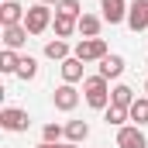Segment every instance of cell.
Returning a JSON list of instances; mask_svg holds the SVG:
<instances>
[{"instance_id": "1", "label": "cell", "mask_w": 148, "mask_h": 148, "mask_svg": "<svg viewBox=\"0 0 148 148\" xmlns=\"http://www.w3.org/2000/svg\"><path fill=\"white\" fill-rule=\"evenodd\" d=\"M110 79H103V76H86L83 79V97H86V103L93 107V110H107L110 107V86H107Z\"/></svg>"}, {"instance_id": "2", "label": "cell", "mask_w": 148, "mask_h": 148, "mask_svg": "<svg viewBox=\"0 0 148 148\" xmlns=\"http://www.w3.org/2000/svg\"><path fill=\"white\" fill-rule=\"evenodd\" d=\"M52 10H48V3H35V7H28V17H24V28H28V35H41V31H48L52 28Z\"/></svg>"}, {"instance_id": "3", "label": "cell", "mask_w": 148, "mask_h": 148, "mask_svg": "<svg viewBox=\"0 0 148 148\" xmlns=\"http://www.w3.org/2000/svg\"><path fill=\"white\" fill-rule=\"evenodd\" d=\"M73 55L83 59V62H100V59H107L110 52H107V41H103V38H83V41L76 45Z\"/></svg>"}, {"instance_id": "4", "label": "cell", "mask_w": 148, "mask_h": 148, "mask_svg": "<svg viewBox=\"0 0 148 148\" xmlns=\"http://www.w3.org/2000/svg\"><path fill=\"white\" fill-rule=\"evenodd\" d=\"M28 124H31V117L21 107H3L0 110V127L3 131H28Z\"/></svg>"}, {"instance_id": "5", "label": "cell", "mask_w": 148, "mask_h": 148, "mask_svg": "<svg viewBox=\"0 0 148 148\" xmlns=\"http://www.w3.org/2000/svg\"><path fill=\"white\" fill-rule=\"evenodd\" d=\"M52 100H55V110L69 114V110H76V103H79V90H76L73 83H62V86L52 93Z\"/></svg>"}, {"instance_id": "6", "label": "cell", "mask_w": 148, "mask_h": 148, "mask_svg": "<svg viewBox=\"0 0 148 148\" xmlns=\"http://www.w3.org/2000/svg\"><path fill=\"white\" fill-rule=\"evenodd\" d=\"M117 148H148L141 127H138V124H124V127L117 131Z\"/></svg>"}, {"instance_id": "7", "label": "cell", "mask_w": 148, "mask_h": 148, "mask_svg": "<svg viewBox=\"0 0 148 148\" xmlns=\"http://www.w3.org/2000/svg\"><path fill=\"white\" fill-rule=\"evenodd\" d=\"M24 17H28V10H24L17 0H3V7H0V28H10V24H24Z\"/></svg>"}, {"instance_id": "8", "label": "cell", "mask_w": 148, "mask_h": 148, "mask_svg": "<svg viewBox=\"0 0 148 148\" xmlns=\"http://www.w3.org/2000/svg\"><path fill=\"white\" fill-rule=\"evenodd\" d=\"M100 10H103V21L107 24H121V21H127V3L124 0H100Z\"/></svg>"}, {"instance_id": "9", "label": "cell", "mask_w": 148, "mask_h": 148, "mask_svg": "<svg viewBox=\"0 0 148 148\" xmlns=\"http://www.w3.org/2000/svg\"><path fill=\"white\" fill-rule=\"evenodd\" d=\"M127 28L131 31H148V0H134L127 10Z\"/></svg>"}, {"instance_id": "10", "label": "cell", "mask_w": 148, "mask_h": 148, "mask_svg": "<svg viewBox=\"0 0 148 148\" xmlns=\"http://www.w3.org/2000/svg\"><path fill=\"white\" fill-rule=\"evenodd\" d=\"M28 45V28L24 24H10V28H3V48H24Z\"/></svg>"}, {"instance_id": "11", "label": "cell", "mask_w": 148, "mask_h": 148, "mask_svg": "<svg viewBox=\"0 0 148 148\" xmlns=\"http://www.w3.org/2000/svg\"><path fill=\"white\" fill-rule=\"evenodd\" d=\"M62 79L66 83H83V59H76V55H69L66 62H62Z\"/></svg>"}, {"instance_id": "12", "label": "cell", "mask_w": 148, "mask_h": 148, "mask_svg": "<svg viewBox=\"0 0 148 148\" xmlns=\"http://www.w3.org/2000/svg\"><path fill=\"white\" fill-rule=\"evenodd\" d=\"M45 55H48L52 62H66V59H69V41H66V38L45 41Z\"/></svg>"}, {"instance_id": "13", "label": "cell", "mask_w": 148, "mask_h": 148, "mask_svg": "<svg viewBox=\"0 0 148 148\" xmlns=\"http://www.w3.org/2000/svg\"><path fill=\"white\" fill-rule=\"evenodd\" d=\"M121 73H124V59H121V55H107V59H100V76H103V79H117Z\"/></svg>"}, {"instance_id": "14", "label": "cell", "mask_w": 148, "mask_h": 148, "mask_svg": "<svg viewBox=\"0 0 148 148\" xmlns=\"http://www.w3.org/2000/svg\"><path fill=\"white\" fill-rule=\"evenodd\" d=\"M134 100H138V97H134V90H131V86H124V83L110 90V103H114V107H127V110H131V103H134Z\"/></svg>"}, {"instance_id": "15", "label": "cell", "mask_w": 148, "mask_h": 148, "mask_svg": "<svg viewBox=\"0 0 148 148\" xmlns=\"http://www.w3.org/2000/svg\"><path fill=\"white\" fill-rule=\"evenodd\" d=\"M52 28H55V38H69L73 31H79V21H73V17H66V14H55Z\"/></svg>"}, {"instance_id": "16", "label": "cell", "mask_w": 148, "mask_h": 148, "mask_svg": "<svg viewBox=\"0 0 148 148\" xmlns=\"http://www.w3.org/2000/svg\"><path fill=\"white\" fill-rule=\"evenodd\" d=\"M66 138H69L73 145L86 141V138H90V124H86V121H69V124H66Z\"/></svg>"}, {"instance_id": "17", "label": "cell", "mask_w": 148, "mask_h": 148, "mask_svg": "<svg viewBox=\"0 0 148 148\" xmlns=\"http://www.w3.org/2000/svg\"><path fill=\"white\" fill-rule=\"evenodd\" d=\"M17 66H21V55H17L14 48H3V52H0V73L17 76Z\"/></svg>"}, {"instance_id": "18", "label": "cell", "mask_w": 148, "mask_h": 148, "mask_svg": "<svg viewBox=\"0 0 148 148\" xmlns=\"http://www.w3.org/2000/svg\"><path fill=\"white\" fill-rule=\"evenodd\" d=\"M100 24H103V21H100L97 14H83V17H79V35L83 38H97L100 35Z\"/></svg>"}, {"instance_id": "19", "label": "cell", "mask_w": 148, "mask_h": 148, "mask_svg": "<svg viewBox=\"0 0 148 148\" xmlns=\"http://www.w3.org/2000/svg\"><path fill=\"white\" fill-rule=\"evenodd\" d=\"M103 121H107V124H114V127H124V121H131V114H127V107H107V110H103Z\"/></svg>"}, {"instance_id": "20", "label": "cell", "mask_w": 148, "mask_h": 148, "mask_svg": "<svg viewBox=\"0 0 148 148\" xmlns=\"http://www.w3.org/2000/svg\"><path fill=\"white\" fill-rule=\"evenodd\" d=\"M131 121H134V124H138V127H141V124H148V97H138V100H134V103H131Z\"/></svg>"}, {"instance_id": "21", "label": "cell", "mask_w": 148, "mask_h": 148, "mask_svg": "<svg viewBox=\"0 0 148 148\" xmlns=\"http://www.w3.org/2000/svg\"><path fill=\"white\" fill-rule=\"evenodd\" d=\"M38 76V59H31V55H21V66H17V79H35Z\"/></svg>"}, {"instance_id": "22", "label": "cell", "mask_w": 148, "mask_h": 148, "mask_svg": "<svg viewBox=\"0 0 148 148\" xmlns=\"http://www.w3.org/2000/svg\"><path fill=\"white\" fill-rule=\"evenodd\" d=\"M55 14H66V17H73V21H79V17H83V10H79V0H59Z\"/></svg>"}, {"instance_id": "23", "label": "cell", "mask_w": 148, "mask_h": 148, "mask_svg": "<svg viewBox=\"0 0 148 148\" xmlns=\"http://www.w3.org/2000/svg\"><path fill=\"white\" fill-rule=\"evenodd\" d=\"M66 131L59 127V124H45L41 127V141H52V145H59V138H62Z\"/></svg>"}, {"instance_id": "24", "label": "cell", "mask_w": 148, "mask_h": 148, "mask_svg": "<svg viewBox=\"0 0 148 148\" xmlns=\"http://www.w3.org/2000/svg\"><path fill=\"white\" fill-rule=\"evenodd\" d=\"M38 148H62V145H52V141H41Z\"/></svg>"}, {"instance_id": "25", "label": "cell", "mask_w": 148, "mask_h": 148, "mask_svg": "<svg viewBox=\"0 0 148 148\" xmlns=\"http://www.w3.org/2000/svg\"><path fill=\"white\" fill-rule=\"evenodd\" d=\"M38 3H48V7H52V3H55V7H59V0H38Z\"/></svg>"}, {"instance_id": "26", "label": "cell", "mask_w": 148, "mask_h": 148, "mask_svg": "<svg viewBox=\"0 0 148 148\" xmlns=\"http://www.w3.org/2000/svg\"><path fill=\"white\" fill-rule=\"evenodd\" d=\"M62 148H79V145H73V141H66V145H62Z\"/></svg>"}, {"instance_id": "27", "label": "cell", "mask_w": 148, "mask_h": 148, "mask_svg": "<svg viewBox=\"0 0 148 148\" xmlns=\"http://www.w3.org/2000/svg\"><path fill=\"white\" fill-rule=\"evenodd\" d=\"M145 93H148V83H145Z\"/></svg>"}]
</instances>
